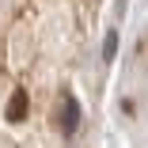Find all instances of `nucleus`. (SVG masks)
<instances>
[{"label":"nucleus","mask_w":148,"mask_h":148,"mask_svg":"<svg viewBox=\"0 0 148 148\" xmlns=\"http://www.w3.org/2000/svg\"><path fill=\"white\" fill-rule=\"evenodd\" d=\"M53 125L61 129V137H72L80 129V103L72 91H61L57 95V106H53Z\"/></svg>","instance_id":"1"},{"label":"nucleus","mask_w":148,"mask_h":148,"mask_svg":"<svg viewBox=\"0 0 148 148\" xmlns=\"http://www.w3.org/2000/svg\"><path fill=\"white\" fill-rule=\"evenodd\" d=\"M114 53H118V34H106V46H103V57L110 61Z\"/></svg>","instance_id":"3"},{"label":"nucleus","mask_w":148,"mask_h":148,"mask_svg":"<svg viewBox=\"0 0 148 148\" xmlns=\"http://www.w3.org/2000/svg\"><path fill=\"white\" fill-rule=\"evenodd\" d=\"M27 110H31V95H27L23 87H19V91H12V99H8V110H4V118H8L12 125H19L23 118H27Z\"/></svg>","instance_id":"2"}]
</instances>
